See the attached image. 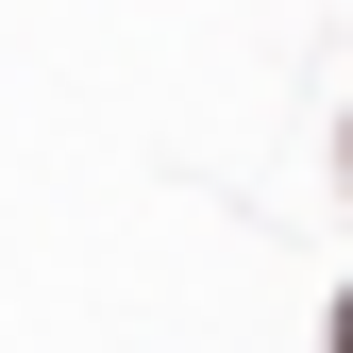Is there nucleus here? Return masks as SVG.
Masks as SVG:
<instances>
[{"instance_id": "nucleus-1", "label": "nucleus", "mask_w": 353, "mask_h": 353, "mask_svg": "<svg viewBox=\"0 0 353 353\" xmlns=\"http://www.w3.org/2000/svg\"><path fill=\"white\" fill-rule=\"evenodd\" d=\"M336 353H353V303H336Z\"/></svg>"}]
</instances>
